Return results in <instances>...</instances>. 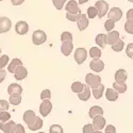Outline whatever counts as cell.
I'll return each instance as SVG.
<instances>
[{
  "instance_id": "39",
  "label": "cell",
  "mask_w": 133,
  "mask_h": 133,
  "mask_svg": "<svg viewBox=\"0 0 133 133\" xmlns=\"http://www.w3.org/2000/svg\"><path fill=\"white\" fill-rule=\"evenodd\" d=\"M61 41H62V43L63 42H65V41H71L72 42V34L70 32H63L62 34H61Z\"/></svg>"
},
{
  "instance_id": "25",
  "label": "cell",
  "mask_w": 133,
  "mask_h": 133,
  "mask_svg": "<svg viewBox=\"0 0 133 133\" xmlns=\"http://www.w3.org/2000/svg\"><path fill=\"white\" fill-rule=\"evenodd\" d=\"M92 90H93L94 98H95V99H100V98L102 97V95H103V91L105 90V88H104V85H103V84H100L98 87L92 88Z\"/></svg>"
},
{
  "instance_id": "2",
  "label": "cell",
  "mask_w": 133,
  "mask_h": 133,
  "mask_svg": "<svg viewBox=\"0 0 133 133\" xmlns=\"http://www.w3.org/2000/svg\"><path fill=\"white\" fill-rule=\"evenodd\" d=\"M47 39V35H46V33L44 32L43 30H36L33 32V34H32V42L34 45H42V44H44L46 42Z\"/></svg>"
},
{
  "instance_id": "40",
  "label": "cell",
  "mask_w": 133,
  "mask_h": 133,
  "mask_svg": "<svg viewBox=\"0 0 133 133\" xmlns=\"http://www.w3.org/2000/svg\"><path fill=\"white\" fill-rule=\"evenodd\" d=\"M52 2H53V4H54L55 9L60 11V10L63 9V5L65 4L66 0H52Z\"/></svg>"
},
{
  "instance_id": "24",
  "label": "cell",
  "mask_w": 133,
  "mask_h": 133,
  "mask_svg": "<svg viewBox=\"0 0 133 133\" xmlns=\"http://www.w3.org/2000/svg\"><path fill=\"white\" fill-rule=\"evenodd\" d=\"M113 88L118 92V94H124L127 91V84L125 82H114Z\"/></svg>"
},
{
  "instance_id": "18",
  "label": "cell",
  "mask_w": 133,
  "mask_h": 133,
  "mask_svg": "<svg viewBox=\"0 0 133 133\" xmlns=\"http://www.w3.org/2000/svg\"><path fill=\"white\" fill-rule=\"evenodd\" d=\"M90 97H91V87L88 86L87 84L86 85L84 84L83 91L78 94V98L80 99V100H82V101H86V100L90 99Z\"/></svg>"
},
{
  "instance_id": "38",
  "label": "cell",
  "mask_w": 133,
  "mask_h": 133,
  "mask_svg": "<svg viewBox=\"0 0 133 133\" xmlns=\"http://www.w3.org/2000/svg\"><path fill=\"white\" fill-rule=\"evenodd\" d=\"M125 30L129 34H133V21L131 20H127L125 24Z\"/></svg>"
},
{
  "instance_id": "20",
  "label": "cell",
  "mask_w": 133,
  "mask_h": 133,
  "mask_svg": "<svg viewBox=\"0 0 133 133\" xmlns=\"http://www.w3.org/2000/svg\"><path fill=\"white\" fill-rule=\"evenodd\" d=\"M127 71L125 69H118L115 72V81L116 82H126L127 81Z\"/></svg>"
},
{
  "instance_id": "30",
  "label": "cell",
  "mask_w": 133,
  "mask_h": 133,
  "mask_svg": "<svg viewBox=\"0 0 133 133\" xmlns=\"http://www.w3.org/2000/svg\"><path fill=\"white\" fill-rule=\"evenodd\" d=\"M124 47H125V43H124V41H121V39H118L114 45H112V49L114 51H116V52H120L121 50L124 49Z\"/></svg>"
},
{
  "instance_id": "10",
  "label": "cell",
  "mask_w": 133,
  "mask_h": 133,
  "mask_svg": "<svg viewBox=\"0 0 133 133\" xmlns=\"http://www.w3.org/2000/svg\"><path fill=\"white\" fill-rule=\"evenodd\" d=\"M93 126L95 130H102L105 127V118L102 115H97L93 118Z\"/></svg>"
},
{
  "instance_id": "41",
  "label": "cell",
  "mask_w": 133,
  "mask_h": 133,
  "mask_svg": "<svg viewBox=\"0 0 133 133\" xmlns=\"http://www.w3.org/2000/svg\"><path fill=\"white\" fill-rule=\"evenodd\" d=\"M94 131H95V128L93 124H86L83 127V133H93Z\"/></svg>"
},
{
  "instance_id": "43",
  "label": "cell",
  "mask_w": 133,
  "mask_h": 133,
  "mask_svg": "<svg viewBox=\"0 0 133 133\" xmlns=\"http://www.w3.org/2000/svg\"><path fill=\"white\" fill-rule=\"evenodd\" d=\"M51 97V93L49 90H44L41 93V99L42 100H45V99H49Z\"/></svg>"
},
{
  "instance_id": "17",
  "label": "cell",
  "mask_w": 133,
  "mask_h": 133,
  "mask_svg": "<svg viewBox=\"0 0 133 133\" xmlns=\"http://www.w3.org/2000/svg\"><path fill=\"white\" fill-rule=\"evenodd\" d=\"M8 93H9V95H21V93H23V87L17 83H12L8 87Z\"/></svg>"
},
{
  "instance_id": "9",
  "label": "cell",
  "mask_w": 133,
  "mask_h": 133,
  "mask_svg": "<svg viewBox=\"0 0 133 133\" xmlns=\"http://www.w3.org/2000/svg\"><path fill=\"white\" fill-rule=\"evenodd\" d=\"M90 68L95 72H100L104 68V63L99 59H93L90 63Z\"/></svg>"
},
{
  "instance_id": "51",
  "label": "cell",
  "mask_w": 133,
  "mask_h": 133,
  "mask_svg": "<svg viewBox=\"0 0 133 133\" xmlns=\"http://www.w3.org/2000/svg\"><path fill=\"white\" fill-rule=\"evenodd\" d=\"M93 133H102V132H101V130H95Z\"/></svg>"
},
{
  "instance_id": "56",
  "label": "cell",
  "mask_w": 133,
  "mask_h": 133,
  "mask_svg": "<svg viewBox=\"0 0 133 133\" xmlns=\"http://www.w3.org/2000/svg\"><path fill=\"white\" fill-rule=\"evenodd\" d=\"M104 133H109V132H104Z\"/></svg>"
},
{
  "instance_id": "6",
  "label": "cell",
  "mask_w": 133,
  "mask_h": 133,
  "mask_svg": "<svg viewBox=\"0 0 133 133\" xmlns=\"http://www.w3.org/2000/svg\"><path fill=\"white\" fill-rule=\"evenodd\" d=\"M109 19H112L113 21H119L123 17V11L119 8H112L108 12Z\"/></svg>"
},
{
  "instance_id": "4",
  "label": "cell",
  "mask_w": 133,
  "mask_h": 133,
  "mask_svg": "<svg viewBox=\"0 0 133 133\" xmlns=\"http://www.w3.org/2000/svg\"><path fill=\"white\" fill-rule=\"evenodd\" d=\"M74 58H75V61L77 62V64H83L87 58V51L85 48H77V50L75 51V55H74Z\"/></svg>"
},
{
  "instance_id": "57",
  "label": "cell",
  "mask_w": 133,
  "mask_h": 133,
  "mask_svg": "<svg viewBox=\"0 0 133 133\" xmlns=\"http://www.w3.org/2000/svg\"><path fill=\"white\" fill-rule=\"evenodd\" d=\"M0 133H1V132H0Z\"/></svg>"
},
{
  "instance_id": "12",
  "label": "cell",
  "mask_w": 133,
  "mask_h": 133,
  "mask_svg": "<svg viewBox=\"0 0 133 133\" xmlns=\"http://www.w3.org/2000/svg\"><path fill=\"white\" fill-rule=\"evenodd\" d=\"M16 124L13 120H8L5 123H1L0 124V130L4 133H13L14 129H15Z\"/></svg>"
},
{
  "instance_id": "54",
  "label": "cell",
  "mask_w": 133,
  "mask_h": 133,
  "mask_svg": "<svg viewBox=\"0 0 133 133\" xmlns=\"http://www.w3.org/2000/svg\"><path fill=\"white\" fill-rule=\"evenodd\" d=\"M0 52H1V48H0Z\"/></svg>"
},
{
  "instance_id": "26",
  "label": "cell",
  "mask_w": 133,
  "mask_h": 133,
  "mask_svg": "<svg viewBox=\"0 0 133 133\" xmlns=\"http://www.w3.org/2000/svg\"><path fill=\"white\" fill-rule=\"evenodd\" d=\"M35 112L34 111H32V110H28V111H26V112L24 113V120H25V123L28 125V124H30L31 121L35 118Z\"/></svg>"
},
{
  "instance_id": "33",
  "label": "cell",
  "mask_w": 133,
  "mask_h": 133,
  "mask_svg": "<svg viewBox=\"0 0 133 133\" xmlns=\"http://www.w3.org/2000/svg\"><path fill=\"white\" fill-rule=\"evenodd\" d=\"M82 13H77V14H71V13H66V18H67L69 21H74V23H77L80 17H81Z\"/></svg>"
},
{
  "instance_id": "14",
  "label": "cell",
  "mask_w": 133,
  "mask_h": 133,
  "mask_svg": "<svg viewBox=\"0 0 133 133\" xmlns=\"http://www.w3.org/2000/svg\"><path fill=\"white\" fill-rule=\"evenodd\" d=\"M42 127H43V120H42V118L38 117V116H35V118L33 119L30 124H28V128H29L31 131H37V130H39Z\"/></svg>"
},
{
  "instance_id": "5",
  "label": "cell",
  "mask_w": 133,
  "mask_h": 133,
  "mask_svg": "<svg viewBox=\"0 0 133 133\" xmlns=\"http://www.w3.org/2000/svg\"><path fill=\"white\" fill-rule=\"evenodd\" d=\"M52 110V104L51 102L49 101V99H45V100H43L41 105H39V113L41 115H43L44 117H46L50 114Z\"/></svg>"
},
{
  "instance_id": "8",
  "label": "cell",
  "mask_w": 133,
  "mask_h": 133,
  "mask_svg": "<svg viewBox=\"0 0 133 133\" xmlns=\"http://www.w3.org/2000/svg\"><path fill=\"white\" fill-rule=\"evenodd\" d=\"M12 28V21L8 17H0V33H6Z\"/></svg>"
},
{
  "instance_id": "29",
  "label": "cell",
  "mask_w": 133,
  "mask_h": 133,
  "mask_svg": "<svg viewBox=\"0 0 133 133\" xmlns=\"http://www.w3.org/2000/svg\"><path fill=\"white\" fill-rule=\"evenodd\" d=\"M90 55L92 59H99L101 57V50L97 47H92L90 49Z\"/></svg>"
},
{
  "instance_id": "36",
  "label": "cell",
  "mask_w": 133,
  "mask_h": 133,
  "mask_svg": "<svg viewBox=\"0 0 133 133\" xmlns=\"http://www.w3.org/2000/svg\"><path fill=\"white\" fill-rule=\"evenodd\" d=\"M11 115L8 111H3V112H0V121L1 123H5V121L10 120Z\"/></svg>"
},
{
  "instance_id": "1",
  "label": "cell",
  "mask_w": 133,
  "mask_h": 133,
  "mask_svg": "<svg viewBox=\"0 0 133 133\" xmlns=\"http://www.w3.org/2000/svg\"><path fill=\"white\" fill-rule=\"evenodd\" d=\"M85 82L91 88H96L101 84V78H100V76L90 72L85 76Z\"/></svg>"
},
{
  "instance_id": "50",
  "label": "cell",
  "mask_w": 133,
  "mask_h": 133,
  "mask_svg": "<svg viewBox=\"0 0 133 133\" xmlns=\"http://www.w3.org/2000/svg\"><path fill=\"white\" fill-rule=\"evenodd\" d=\"M78 1H79V3H80V4H83V3H86V2L88 1V0H78Z\"/></svg>"
},
{
  "instance_id": "7",
  "label": "cell",
  "mask_w": 133,
  "mask_h": 133,
  "mask_svg": "<svg viewBox=\"0 0 133 133\" xmlns=\"http://www.w3.org/2000/svg\"><path fill=\"white\" fill-rule=\"evenodd\" d=\"M28 76V70L24 67L23 65H19L15 68L14 70V77L17 81H20V80H24L27 78Z\"/></svg>"
},
{
  "instance_id": "49",
  "label": "cell",
  "mask_w": 133,
  "mask_h": 133,
  "mask_svg": "<svg viewBox=\"0 0 133 133\" xmlns=\"http://www.w3.org/2000/svg\"><path fill=\"white\" fill-rule=\"evenodd\" d=\"M11 1H12V3H13L14 5H20V4L24 3L25 0H11Z\"/></svg>"
},
{
  "instance_id": "34",
  "label": "cell",
  "mask_w": 133,
  "mask_h": 133,
  "mask_svg": "<svg viewBox=\"0 0 133 133\" xmlns=\"http://www.w3.org/2000/svg\"><path fill=\"white\" fill-rule=\"evenodd\" d=\"M114 27H115V21H113L112 19H108L105 23H104V29H105L108 32L112 31V30L114 29Z\"/></svg>"
},
{
  "instance_id": "53",
  "label": "cell",
  "mask_w": 133,
  "mask_h": 133,
  "mask_svg": "<svg viewBox=\"0 0 133 133\" xmlns=\"http://www.w3.org/2000/svg\"><path fill=\"white\" fill-rule=\"evenodd\" d=\"M38 133H45V132H38Z\"/></svg>"
},
{
  "instance_id": "19",
  "label": "cell",
  "mask_w": 133,
  "mask_h": 133,
  "mask_svg": "<svg viewBox=\"0 0 133 133\" xmlns=\"http://www.w3.org/2000/svg\"><path fill=\"white\" fill-rule=\"evenodd\" d=\"M77 25H78V29L80 31L85 30L88 27V17H87V15L82 14L81 17H80V19L77 21Z\"/></svg>"
},
{
  "instance_id": "45",
  "label": "cell",
  "mask_w": 133,
  "mask_h": 133,
  "mask_svg": "<svg viewBox=\"0 0 133 133\" xmlns=\"http://www.w3.org/2000/svg\"><path fill=\"white\" fill-rule=\"evenodd\" d=\"M13 133H26L25 131V128L23 125H20V124H16L15 126V129H14V132Z\"/></svg>"
},
{
  "instance_id": "23",
  "label": "cell",
  "mask_w": 133,
  "mask_h": 133,
  "mask_svg": "<svg viewBox=\"0 0 133 133\" xmlns=\"http://www.w3.org/2000/svg\"><path fill=\"white\" fill-rule=\"evenodd\" d=\"M96 44L100 47V48H104L105 45H107V35L105 34H102V33H100V34H98L96 36Z\"/></svg>"
},
{
  "instance_id": "15",
  "label": "cell",
  "mask_w": 133,
  "mask_h": 133,
  "mask_svg": "<svg viewBox=\"0 0 133 133\" xmlns=\"http://www.w3.org/2000/svg\"><path fill=\"white\" fill-rule=\"evenodd\" d=\"M74 49V45H72V42L71 41H65L62 44V47H61V51L62 53L65 55V57H68V55L71 53Z\"/></svg>"
},
{
  "instance_id": "13",
  "label": "cell",
  "mask_w": 133,
  "mask_h": 133,
  "mask_svg": "<svg viewBox=\"0 0 133 133\" xmlns=\"http://www.w3.org/2000/svg\"><path fill=\"white\" fill-rule=\"evenodd\" d=\"M66 12L67 13H71V14H77V13H81V11L78 6V2L75 1V0H70L68 1V3L65 6Z\"/></svg>"
},
{
  "instance_id": "48",
  "label": "cell",
  "mask_w": 133,
  "mask_h": 133,
  "mask_svg": "<svg viewBox=\"0 0 133 133\" xmlns=\"http://www.w3.org/2000/svg\"><path fill=\"white\" fill-rule=\"evenodd\" d=\"M127 20L133 21V9H130L127 12Z\"/></svg>"
},
{
  "instance_id": "44",
  "label": "cell",
  "mask_w": 133,
  "mask_h": 133,
  "mask_svg": "<svg viewBox=\"0 0 133 133\" xmlns=\"http://www.w3.org/2000/svg\"><path fill=\"white\" fill-rule=\"evenodd\" d=\"M9 109V102L6 100H0V112L8 111Z\"/></svg>"
},
{
  "instance_id": "21",
  "label": "cell",
  "mask_w": 133,
  "mask_h": 133,
  "mask_svg": "<svg viewBox=\"0 0 133 133\" xmlns=\"http://www.w3.org/2000/svg\"><path fill=\"white\" fill-rule=\"evenodd\" d=\"M105 97L109 101H116L118 98V92L114 88H108L105 92Z\"/></svg>"
},
{
  "instance_id": "47",
  "label": "cell",
  "mask_w": 133,
  "mask_h": 133,
  "mask_svg": "<svg viewBox=\"0 0 133 133\" xmlns=\"http://www.w3.org/2000/svg\"><path fill=\"white\" fill-rule=\"evenodd\" d=\"M6 77V71L4 69H0V83H2L3 80L5 79Z\"/></svg>"
},
{
  "instance_id": "11",
  "label": "cell",
  "mask_w": 133,
  "mask_h": 133,
  "mask_svg": "<svg viewBox=\"0 0 133 133\" xmlns=\"http://www.w3.org/2000/svg\"><path fill=\"white\" fill-rule=\"evenodd\" d=\"M15 31H16L17 34L24 35L26 33H28V31H29V25L26 23V21L20 20L15 25Z\"/></svg>"
},
{
  "instance_id": "37",
  "label": "cell",
  "mask_w": 133,
  "mask_h": 133,
  "mask_svg": "<svg viewBox=\"0 0 133 133\" xmlns=\"http://www.w3.org/2000/svg\"><path fill=\"white\" fill-rule=\"evenodd\" d=\"M50 133H63V128L60 125H52L49 128Z\"/></svg>"
},
{
  "instance_id": "28",
  "label": "cell",
  "mask_w": 133,
  "mask_h": 133,
  "mask_svg": "<svg viewBox=\"0 0 133 133\" xmlns=\"http://www.w3.org/2000/svg\"><path fill=\"white\" fill-rule=\"evenodd\" d=\"M83 88H84V84L80 81H76L71 84V91L76 94H79L83 91Z\"/></svg>"
},
{
  "instance_id": "27",
  "label": "cell",
  "mask_w": 133,
  "mask_h": 133,
  "mask_svg": "<svg viewBox=\"0 0 133 133\" xmlns=\"http://www.w3.org/2000/svg\"><path fill=\"white\" fill-rule=\"evenodd\" d=\"M19 65H23V62H21L19 59H13L12 61H11V63L9 64V66H8L9 72H13L14 74L15 68L17 67V66H19Z\"/></svg>"
},
{
  "instance_id": "31",
  "label": "cell",
  "mask_w": 133,
  "mask_h": 133,
  "mask_svg": "<svg viewBox=\"0 0 133 133\" xmlns=\"http://www.w3.org/2000/svg\"><path fill=\"white\" fill-rule=\"evenodd\" d=\"M9 101L13 105H18L21 102V97H20V95H10Z\"/></svg>"
},
{
  "instance_id": "52",
  "label": "cell",
  "mask_w": 133,
  "mask_h": 133,
  "mask_svg": "<svg viewBox=\"0 0 133 133\" xmlns=\"http://www.w3.org/2000/svg\"><path fill=\"white\" fill-rule=\"evenodd\" d=\"M128 1H129V2H132V3H133V0H128Z\"/></svg>"
},
{
  "instance_id": "35",
  "label": "cell",
  "mask_w": 133,
  "mask_h": 133,
  "mask_svg": "<svg viewBox=\"0 0 133 133\" xmlns=\"http://www.w3.org/2000/svg\"><path fill=\"white\" fill-rule=\"evenodd\" d=\"M8 64H9V55L5 54L0 57V69H3Z\"/></svg>"
},
{
  "instance_id": "58",
  "label": "cell",
  "mask_w": 133,
  "mask_h": 133,
  "mask_svg": "<svg viewBox=\"0 0 133 133\" xmlns=\"http://www.w3.org/2000/svg\"><path fill=\"white\" fill-rule=\"evenodd\" d=\"M132 59H133V58H132Z\"/></svg>"
},
{
  "instance_id": "46",
  "label": "cell",
  "mask_w": 133,
  "mask_h": 133,
  "mask_svg": "<svg viewBox=\"0 0 133 133\" xmlns=\"http://www.w3.org/2000/svg\"><path fill=\"white\" fill-rule=\"evenodd\" d=\"M105 132H109V133H116V128L113 126V125H109L105 127Z\"/></svg>"
},
{
  "instance_id": "22",
  "label": "cell",
  "mask_w": 133,
  "mask_h": 133,
  "mask_svg": "<svg viewBox=\"0 0 133 133\" xmlns=\"http://www.w3.org/2000/svg\"><path fill=\"white\" fill-rule=\"evenodd\" d=\"M88 115H90L91 118H94L97 115H103V110H102V108H100L99 105H94V107H92L90 109Z\"/></svg>"
},
{
  "instance_id": "32",
  "label": "cell",
  "mask_w": 133,
  "mask_h": 133,
  "mask_svg": "<svg viewBox=\"0 0 133 133\" xmlns=\"http://www.w3.org/2000/svg\"><path fill=\"white\" fill-rule=\"evenodd\" d=\"M97 15H98V11L96 6H90L87 9V17L90 19H94Z\"/></svg>"
},
{
  "instance_id": "42",
  "label": "cell",
  "mask_w": 133,
  "mask_h": 133,
  "mask_svg": "<svg viewBox=\"0 0 133 133\" xmlns=\"http://www.w3.org/2000/svg\"><path fill=\"white\" fill-rule=\"evenodd\" d=\"M126 53L128 58H133V43L128 44V46L126 47Z\"/></svg>"
},
{
  "instance_id": "16",
  "label": "cell",
  "mask_w": 133,
  "mask_h": 133,
  "mask_svg": "<svg viewBox=\"0 0 133 133\" xmlns=\"http://www.w3.org/2000/svg\"><path fill=\"white\" fill-rule=\"evenodd\" d=\"M119 39V33L117 31H110L107 34V44L108 45H114Z\"/></svg>"
},
{
  "instance_id": "55",
  "label": "cell",
  "mask_w": 133,
  "mask_h": 133,
  "mask_svg": "<svg viewBox=\"0 0 133 133\" xmlns=\"http://www.w3.org/2000/svg\"><path fill=\"white\" fill-rule=\"evenodd\" d=\"M0 1H3V0H0Z\"/></svg>"
},
{
  "instance_id": "3",
  "label": "cell",
  "mask_w": 133,
  "mask_h": 133,
  "mask_svg": "<svg viewBox=\"0 0 133 133\" xmlns=\"http://www.w3.org/2000/svg\"><path fill=\"white\" fill-rule=\"evenodd\" d=\"M95 6H96V9L98 11V15L97 16L99 18H102L109 12V4H108V2L104 1V0H98V1H96Z\"/></svg>"
}]
</instances>
